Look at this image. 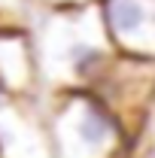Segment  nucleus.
Segmentation results:
<instances>
[{"instance_id":"nucleus-1","label":"nucleus","mask_w":155,"mask_h":158,"mask_svg":"<svg viewBox=\"0 0 155 158\" xmlns=\"http://www.w3.org/2000/svg\"><path fill=\"white\" fill-rule=\"evenodd\" d=\"M27 34L40 94L91 91L119 55L103 31L97 0L82 6L37 9Z\"/></svg>"},{"instance_id":"nucleus-2","label":"nucleus","mask_w":155,"mask_h":158,"mask_svg":"<svg viewBox=\"0 0 155 158\" xmlns=\"http://www.w3.org/2000/svg\"><path fill=\"white\" fill-rule=\"evenodd\" d=\"M40 98H49L43 116L55 158H131V137L91 91H58Z\"/></svg>"},{"instance_id":"nucleus-3","label":"nucleus","mask_w":155,"mask_h":158,"mask_svg":"<svg viewBox=\"0 0 155 158\" xmlns=\"http://www.w3.org/2000/svg\"><path fill=\"white\" fill-rule=\"evenodd\" d=\"M91 94L100 98V103L119 118V125L125 128L134 146L143 118L155 103V61L116 55L107 73L100 76V82L91 88Z\"/></svg>"},{"instance_id":"nucleus-4","label":"nucleus","mask_w":155,"mask_h":158,"mask_svg":"<svg viewBox=\"0 0 155 158\" xmlns=\"http://www.w3.org/2000/svg\"><path fill=\"white\" fill-rule=\"evenodd\" d=\"M97 12L119 55L155 61V0H97Z\"/></svg>"},{"instance_id":"nucleus-5","label":"nucleus","mask_w":155,"mask_h":158,"mask_svg":"<svg viewBox=\"0 0 155 158\" xmlns=\"http://www.w3.org/2000/svg\"><path fill=\"white\" fill-rule=\"evenodd\" d=\"M0 158H55L37 94L9 98L0 106Z\"/></svg>"},{"instance_id":"nucleus-6","label":"nucleus","mask_w":155,"mask_h":158,"mask_svg":"<svg viewBox=\"0 0 155 158\" xmlns=\"http://www.w3.org/2000/svg\"><path fill=\"white\" fill-rule=\"evenodd\" d=\"M0 85L12 98L37 94V64L27 27H0Z\"/></svg>"},{"instance_id":"nucleus-7","label":"nucleus","mask_w":155,"mask_h":158,"mask_svg":"<svg viewBox=\"0 0 155 158\" xmlns=\"http://www.w3.org/2000/svg\"><path fill=\"white\" fill-rule=\"evenodd\" d=\"M34 12L31 0H0V27H31Z\"/></svg>"},{"instance_id":"nucleus-8","label":"nucleus","mask_w":155,"mask_h":158,"mask_svg":"<svg viewBox=\"0 0 155 158\" xmlns=\"http://www.w3.org/2000/svg\"><path fill=\"white\" fill-rule=\"evenodd\" d=\"M131 158H155V103L152 110L143 118V128L134 137V146H131Z\"/></svg>"},{"instance_id":"nucleus-9","label":"nucleus","mask_w":155,"mask_h":158,"mask_svg":"<svg viewBox=\"0 0 155 158\" xmlns=\"http://www.w3.org/2000/svg\"><path fill=\"white\" fill-rule=\"evenodd\" d=\"M37 9H61V6H82V3H94V0H31Z\"/></svg>"},{"instance_id":"nucleus-10","label":"nucleus","mask_w":155,"mask_h":158,"mask_svg":"<svg viewBox=\"0 0 155 158\" xmlns=\"http://www.w3.org/2000/svg\"><path fill=\"white\" fill-rule=\"evenodd\" d=\"M12 98V94H9V91H6V88H3V85H0V106H3V103H6V100Z\"/></svg>"}]
</instances>
